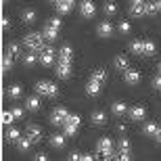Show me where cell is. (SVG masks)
<instances>
[{
  "instance_id": "6da1fadb",
  "label": "cell",
  "mask_w": 161,
  "mask_h": 161,
  "mask_svg": "<svg viewBox=\"0 0 161 161\" xmlns=\"http://www.w3.org/2000/svg\"><path fill=\"white\" fill-rule=\"evenodd\" d=\"M44 34H40V31H31V34H27V36L23 38V44L30 50H36V53H40L42 48H44Z\"/></svg>"
},
{
  "instance_id": "7a4b0ae2",
  "label": "cell",
  "mask_w": 161,
  "mask_h": 161,
  "mask_svg": "<svg viewBox=\"0 0 161 161\" xmlns=\"http://www.w3.org/2000/svg\"><path fill=\"white\" fill-rule=\"evenodd\" d=\"M36 92H38V94H44V96H50V98H53V96L59 94V88H57V86H54L53 82L40 80V82L36 84Z\"/></svg>"
},
{
  "instance_id": "3957f363",
  "label": "cell",
  "mask_w": 161,
  "mask_h": 161,
  "mask_svg": "<svg viewBox=\"0 0 161 161\" xmlns=\"http://www.w3.org/2000/svg\"><path fill=\"white\" fill-rule=\"evenodd\" d=\"M96 151H98V155L103 159H111L113 157V142H111V138H101L98 144H96Z\"/></svg>"
},
{
  "instance_id": "277c9868",
  "label": "cell",
  "mask_w": 161,
  "mask_h": 161,
  "mask_svg": "<svg viewBox=\"0 0 161 161\" xmlns=\"http://www.w3.org/2000/svg\"><path fill=\"white\" fill-rule=\"evenodd\" d=\"M54 54H57V53H54L50 46H44L40 50V63H42V65H46V67H50L54 63Z\"/></svg>"
},
{
  "instance_id": "5b68a950",
  "label": "cell",
  "mask_w": 161,
  "mask_h": 161,
  "mask_svg": "<svg viewBox=\"0 0 161 161\" xmlns=\"http://www.w3.org/2000/svg\"><path fill=\"white\" fill-rule=\"evenodd\" d=\"M78 125H80V115H69L65 121V134L67 136H73L78 132Z\"/></svg>"
},
{
  "instance_id": "8992f818",
  "label": "cell",
  "mask_w": 161,
  "mask_h": 161,
  "mask_svg": "<svg viewBox=\"0 0 161 161\" xmlns=\"http://www.w3.org/2000/svg\"><path fill=\"white\" fill-rule=\"evenodd\" d=\"M57 75L61 80H67L71 75V63L69 61H57Z\"/></svg>"
},
{
  "instance_id": "52a82bcc",
  "label": "cell",
  "mask_w": 161,
  "mask_h": 161,
  "mask_svg": "<svg viewBox=\"0 0 161 161\" xmlns=\"http://www.w3.org/2000/svg\"><path fill=\"white\" fill-rule=\"evenodd\" d=\"M67 117H69V111L67 109H54L53 111V124L54 125H65Z\"/></svg>"
},
{
  "instance_id": "ba28073f",
  "label": "cell",
  "mask_w": 161,
  "mask_h": 161,
  "mask_svg": "<svg viewBox=\"0 0 161 161\" xmlns=\"http://www.w3.org/2000/svg\"><path fill=\"white\" fill-rule=\"evenodd\" d=\"M80 11H82V17L90 19V17H94V13H96V6L92 0H84L82 4H80Z\"/></svg>"
},
{
  "instance_id": "9c48e42d",
  "label": "cell",
  "mask_w": 161,
  "mask_h": 161,
  "mask_svg": "<svg viewBox=\"0 0 161 161\" xmlns=\"http://www.w3.org/2000/svg\"><path fill=\"white\" fill-rule=\"evenodd\" d=\"M117 149H119L117 159H121V161H128V159H130V142H128V138H121L119 144H117Z\"/></svg>"
},
{
  "instance_id": "30bf717a",
  "label": "cell",
  "mask_w": 161,
  "mask_h": 161,
  "mask_svg": "<svg viewBox=\"0 0 161 161\" xmlns=\"http://www.w3.org/2000/svg\"><path fill=\"white\" fill-rule=\"evenodd\" d=\"M96 31H98L101 38H111L113 36V25H111V21H101L98 27H96Z\"/></svg>"
},
{
  "instance_id": "8fae6325",
  "label": "cell",
  "mask_w": 161,
  "mask_h": 161,
  "mask_svg": "<svg viewBox=\"0 0 161 161\" xmlns=\"http://www.w3.org/2000/svg\"><path fill=\"white\" fill-rule=\"evenodd\" d=\"M124 80H125V84H130V86H134V84H138L140 82V71H136V69H125L124 71Z\"/></svg>"
},
{
  "instance_id": "7c38bea8",
  "label": "cell",
  "mask_w": 161,
  "mask_h": 161,
  "mask_svg": "<svg viewBox=\"0 0 161 161\" xmlns=\"http://www.w3.org/2000/svg\"><path fill=\"white\" fill-rule=\"evenodd\" d=\"M57 57H59V61H69V63H71L73 61V48L71 46H61L59 48V53H57Z\"/></svg>"
},
{
  "instance_id": "4fadbf2b",
  "label": "cell",
  "mask_w": 161,
  "mask_h": 161,
  "mask_svg": "<svg viewBox=\"0 0 161 161\" xmlns=\"http://www.w3.org/2000/svg\"><path fill=\"white\" fill-rule=\"evenodd\" d=\"M130 13L134 15V17H144L147 15V2H134V4L130 6Z\"/></svg>"
},
{
  "instance_id": "5bb4252c",
  "label": "cell",
  "mask_w": 161,
  "mask_h": 161,
  "mask_svg": "<svg viewBox=\"0 0 161 161\" xmlns=\"http://www.w3.org/2000/svg\"><path fill=\"white\" fill-rule=\"evenodd\" d=\"M73 4H75V0H59L54 6H57V11H59L61 15H67V13L73 8Z\"/></svg>"
},
{
  "instance_id": "9a60e30c",
  "label": "cell",
  "mask_w": 161,
  "mask_h": 161,
  "mask_svg": "<svg viewBox=\"0 0 161 161\" xmlns=\"http://www.w3.org/2000/svg\"><path fill=\"white\" fill-rule=\"evenodd\" d=\"M27 136L31 138V142H40V138H42V130L38 128V125L30 124V125H27Z\"/></svg>"
},
{
  "instance_id": "2e32d148",
  "label": "cell",
  "mask_w": 161,
  "mask_h": 161,
  "mask_svg": "<svg viewBox=\"0 0 161 161\" xmlns=\"http://www.w3.org/2000/svg\"><path fill=\"white\" fill-rule=\"evenodd\" d=\"M101 86H103L101 82H96V80H90L88 86H86V94H88V96H96L98 92H101Z\"/></svg>"
},
{
  "instance_id": "e0dca14e",
  "label": "cell",
  "mask_w": 161,
  "mask_h": 161,
  "mask_svg": "<svg viewBox=\"0 0 161 161\" xmlns=\"http://www.w3.org/2000/svg\"><path fill=\"white\" fill-rule=\"evenodd\" d=\"M125 111H128V105H125V103H121V101H115L113 105H111V113L117 115V117H119V115H124Z\"/></svg>"
},
{
  "instance_id": "ac0fdd59",
  "label": "cell",
  "mask_w": 161,
  "mask_h": 161,
  "mask_svg": "<svg viewBox=\"0 0 161 161\" xmlns=\"http://www.w3.org/2000/svg\"><path fill=\"white\" fill-rule=\"evenodd\" d=\"M130 117L134 121H142L144 119V107H140V105H136V107L130 109Z\"/></svg>"
},
{
  "instance_id": "d6986e66",
  "label": "cell",
  "mask_w": 161,
  "mask_h": 161,
  "mask_svg": "<svg viewBox=\"0 0 161 161\" xmlns=\"http://www.w3.org/2000/svg\"><path fill=\"white\" fill-rule=\"evenodd\" d=\"M38 61H40V54L36 53V50H31L30 54H25L23 57V63H25V67H34L38 63Z\"/></svg>"
},
{
  "instance_id": "ffe728a7",
  "label": "cell",
  "mask_w": 161,
  "mask_h": 161,
  "mask_svg": "<svg viewBox=\"0 0 161 161\" xmlns=\"http://www.w3.org/2000/svg\"><path fill=\"white\" fill-rule=\"evenodd\" d=\"M90 121L96 125H103L105 121H107V115H105V111H94V113L90 115Z\"/></svg>"
},
{
  "instance_id": "44dd1931",
  "label": "cell",
  "mask_w": 161,
  "mask_h": 161,
  "mask_svg": "<svg viewBox=\"0 0 161 161\" xmlns=\"http://www.w3.org/2000/svg\"><path fill=\"white\" fill-rule=\"evenodd\" d=\"M42 34H44V38H46V40H57L59 30H57V27H53V25H46V27L42 30Z\"/></svg>"
},
{
  "instance_id": "7402d4cb",
  "label": "cell",
  "mask_w": 161,
  "mask_h": 161,
  "mask_svg": "<svg viewBox=\"0 0 161 161\" xmlns=\"http://www.w3.org/2000/svg\"><path fill=\"white\" fill-rule=\"evenodd\" d=\"M36 19H38V15H36V11H31V8L21 13V21H23V23H34Z\"/></svg>"
},
{
  "instance_id": "603a6c76",
  "label": "cell",
  "mask_w": 161,
  "mask_h": 161,
  "mask_svg": "<svg viewBox=\"0 0 161 161\" xmlns=\"http://www.w3.org/2000/svg\"><path fill=\"white\" fill-rule=\"evenodd\" d=\"M25 107L30 109V111H38V109L42 107V103H40V98H36V96H30V98L25 101Z\"/></svg>"
},
{
  "instance_id": "cb8c5ba5",
  "label": "cell",
  "mask_w": 161,
  "mask_h": 161,
  "mask_svg": "<svg viewBox=\"0 0 161 161\" xmlns=\"http://www.w3.org/2000/svg\"><path fill=\"white\" fill-rule=\"evenodd\" d=\"M6 94H8V98H13V101H17L19 96H21V86H17V84H13V86H8V90H6Z\"/></svg>"
},
{
  "instance_id": "d4e9b609",
  "label": "cell",
  "mask_w": 161,
  "mask_h": 161,
  "mask_svg": "<svg viewBox=\"0 0 161 161\" xmlns=\"http://www.w3.org/2000/svg\"><path fill=\"white\" fill-rule=\"evenodd\" d=\"M65 136L67 134H54V136L50 138V144H53L54 149H61V147L65 144Z\"/></svg>"
},
{
  "instance_id": "484cf974",
  "label": "cell",
  "mask_w": 161,
  "mask_h": 161,
  "mask_svg": "<svg viewBox=\"0 0 161 161\" xmlns=\"http://www.w3.org/2000/svg\"><path fill=\"white\" fill-rule=\"evenodd\" d=\"M130 50L134 54H144V42H140V40H134L130 44Z\"/></svg>"
},
{
  "instance_id": "4316f807",
  "label": "cell",
  "mask_w": 161,
  "mask_h": 161,
  "mask_svg": "<svg viewBox=\"0 0 161 161\" xmlns=\"http://www.w3.org/2000/svg\"><path fill=\"white\" fill-rule=\"evenodd\" d=\"M31 138L30 136H25V138H21V140H19V151H21V153H27V151L31 149Z\"/></svg>"
},
{
  "instance_id": "83f0119b",
  "label": "cell",
  "mask_w": 161,
  "mask_h": 161,
  "mask_svg": "<svg viewBox=\"0 0 161 161\" xmlns=\"http://www.w3.org/2000/svg\"><path fill=\"white\" fill-rule=\"evenodd\" d=\"M90 80H96V82L105 84V82H107V71H105V69H96V71L90 75Z\"/></svg>"
},
{
  "instance_id": "f1b7e54d",
  "label": "cell",
  "mask_w": 161,
  "mask_h": 161,
  "mask_svg": "<svg viewBox=\"0 0 161 161\" xmlns=\"http://www.w3.org/2000/svg\"><path fill=\"white\" fill-rule=\"evenodd\" d=\"M113 65L117 67L119 71H125V69H128V59H125L124 54H119V57H117V59L113 61Z\"/></svg>"
},
{
  "instance_id": "f546056e",
  "label": "cell",
  "mask_w": 161,
  "mask_h": 161,
  "mask_svg": "<svg viewBox=\"0 0 161 161\" xmlns=\"http://www.w3.org/2000/svg\"><path fill=\"white\" fill-rule=\"evenodd\" d=\"M19 136H21V134H19L17 128H8V130H6V140H8V142H17Z\"/></svg>"
},
{
  "instance_id": "4dcf8cb0",
  "label": "cell",
  "mask_w": 161,
  "mask_h": 161,
  "mask_svg": "<svg viewBox=\"0 0 161 161\" xmlns=\"http://www.w3.org/2000/svg\"><path fill=\"white\" fill-rule=\"evenodd\" d=\"M6 53L11 54L13 59H19V57H21V46H19V44H8Z\"/></svg>"
},
{
  "instance_id": "1f68e13d",
  "label": "cell",
  "mask_w": 161,
  "mask_h": 161,
  "mask_svg": "<svg viewBox=\"0 0 161 161\" xmlns=\"http://www.w3.org/2000/svg\"><path fill=\"white\" fill-rule=\"evenodd\" d=\"M103 11H105V15H115L117 13V4H115L113 0H109V2H105Z\"/></svg>"
},
{
  "instance_id": "d6a6232c",
  "label": "cell",
  "mask_w": 161,
  "mask_h": 161,
  "mask_svg": "<svg viewBox=\"0 0 161 161\" xmlns=\"http://www.w3.org/2000/svg\"><path fill=\"white\" fill-rule=\"evenodd\" d=\"M13 61H15V59H13L11 54L6 53L4 57H2V71H11V67H13Z\"/></svg>"
},
{
  "instance_id": "836d02e7",
  "label": "cell",
  "mask_w": 161,
  "mask_h": 161,
  "mask_svg": "<svg viewBox=\"0 0 161 161\" xmlns=\"http://www.w3.org/2000/svg\"><path fill=\"white\" fill-rule=\"evenodd\" d=\"M155 50H157L155 42H151V40L144 42V57H151V54H155Z\"/></svg>"
},
{
  "instance_id": "e575fe53",
  "label": "cell",
  "mask_w": 161,
  "mask_h": 161,
  "mask_svg": "<svg viewBox=\"0 0 161 161\" xmlns=\"http://www.w3.org/2000/svg\"><path fill=\"white\" fill-rule=\"evenodd\" d=\"M15 119H17V117H15L13 111H4V113H2V124H4V125H11Z\"/></svg>"
},
{
  "instance_id": "d590c367",
  "label": "cell",
  "mask_w": 161,
  "mask_h": 161,
  "mask_svg": "<svg viewBox=\"0 0 161 161\" xmlns=\"http://www.w3.org/2000/svg\"><path fill=\"white\" fill-rule=\"evenodd\" d=\"M157 132H159V125L157 124H147L144 125V134H147V136H155Z\"/></svg>"
},
{
  "instance_id": "8d00e7d4",
  "label": "cell",
  "mask_w": 161,
  "mask_h": 161,
  "mask_svg": "<svg viewBox=\"0 0 161 161\" xmlns=\"http://www.w3.org/2000/svg\"><path fill=\"white\" fill-rule=\"evenodd\" d=\"M157 4L155 2H147V15H149V17H153V15H157Z\"/></svg>"
},
{
  "instance_id": "74e56055",
  "label": "cell",
  "mask_w": 161,
  "mask_h": 161,
  "mask_svg": "<svg viewBox=\"0 0 161 161\" xmlns=\"http://www.w3.org/2000/svg\"><path fill=\"white\" fill-rule=\"evenodd\" d=\"M117 30H119L121 34H130V23H128V21H119Z\"/></svg>"
},
{
  "instance_id": "f35d334b",
  "label": "cell",
  "mask_w": 161,
  "mask_h": 161,
  "mask_svg": "<svg viewBox=\"0 0 161 161\" xmlns=\"http://www.w3.org/2000/svg\"><path fill=\"white\" fill-rule=\"evenodd\" d=\"M153 88H155V90H161V73H157L155 78H153Z\"/></svg>"
},
{
  "instance_id": "ab89813d",
  "label": "cell",
  "mask_w": 161,
  "mask_h": 161,
  "mask_svg": "<svg viewBox=\"0 0 161 161\" xmlns=\"http://www.w3.org/2000/svg\"><path fill=\"white\" fill-rule=\"evenodd\" d=\"M48 25H53V27H57V30H59V27H61V19L59 17H53L50 21H48Z\"/></svg>"
},
{
  "instance_id": "60d3db41",
  "label": "cell",
  "mask_w": 161,
  "mask_h": 161,
  "mask_svg": "<svg viewBox=\"0 0 161 161\" xmlns=\"http://www.w3.org/2000/svg\"><path fill=\"white\" fill-rule=\"evenodd\" d=\"M13 113H15V117H17V119H21V117H23V109H21V107H15V109H13Z\"/></svg>"
},
{
  "instance_id": "b9f144b4",
  "label": "cell",
  "mask_w": 161,
  "mask_h": 161,
  "mask_svg": "<svg viewBox=\"0 0 161 161\" xmlns=\"http://www.w3.org/2000/svg\"><path fill=\"white\" fill-rule=\"evenodd\" d=\"M67 159H82V155H80V153H75V151H71V153H69V155H67Z\"/></svg>"
},
{
  "instance_id": "7bdbcfd3",
  "label": "cell",
  "mask_w": 161,
  "mask_h": 161,
  "mask_svg": "<svg viewBox=\"0 0 161 161\" xmlns=\"http://www.w3.org/2000/svg\"><path fill=\"white\" fill-rule=\"evenodd\" d=\"M2 27H4V30L11 27V19H8V17H2Z\"/></svg>"
},
{
  "instance_id": "ee69618b",
  "label": "cell",
  "mask_w": 161,
  "mask_h": 161,
  "mask_svg": "<svg viewBox=\"0 0 161 161\" xmlns=\"http://www.w3.org/2000/svg\"><path fill=\"white\" fill-rule=\"evenodd\" d=\"M34 157H36L38 161H44V159H46V155H44V153H38V155H34Z\"/></svg>"
},
{
  "instance_id": "f6af8a7d",
  "label": "cell",
  "mask_w": 161,
  "mask_h": 161,
  "mask_svg": "<svg viewBox=\"0 0 161 161\" xmlns=\"http://www.w3.org/2000/svg\"><path fill=\"white\" fill-rule=\"evenodd\" d=\"M155 140H157V142L161 144V125H159V132H157V134H155Z\"/></svg>"
},
{
  "instance_id": "bcb514c9",
  "label": "cell",
  "mask_w": 161,
  "mask_h": 161,
  "mask_svg": "<svg viewBox=\"0 0 161 161\" xmlns=\"http://www.w3.org/2000/svg\"><path fill=\"white\" fill-rule=\"evenodd\" d=\"M155 4H157V11H161V0H155Z\"/></svg>"
},
{
  "instance_id": "7dc6e473",
  "label": "cell",
  "mask_w": 161,
  "mask_h": 161,
  "mask_svg": "<svg viewBox=\"0 0 161 161\" xmlns=\"http://www.w3.org/2000/svg\"><path fill=\"white\" fill-rule=\"evenodd\" d=\"M130 2H132V4H134V2H142V0H130Z\"/></svg>"
},
{
  "instance_id": "c3c4849f",
  "label": "cell",
  "mask_w": 161,
  "mask_h": 161,
  "mask_svg": "<svg viewBox=\"0 0 161 161\" xmlns=\"http://www.w3.org/2000/svg\"><path fill=\"white\" fill-rule=\"evenodd\" d=\"M50 2H54V4H57V2H59V0H50Z\"/></svg>"
},
{
  "instance_id": "681fc988",
  "label": "cell",
  "mask_w": 161,
  "mask_h": 161,
  "mask_svg": "<svg viewBox=\"0 0 161 161\" xmlns=\"http://www.w3.org/2000/svg\"><path fill=\"white\" fill-rule=\"evenodd\" d=\"M159 71H161V63H159Z\"/></svg>"
},
{
  "instance_id": "f907efd6",
  "label": "cell",
  "mask_w": 161,
  "mask_h": 161,
  "mask_svg": "<svg viewBox=\"0 0 161 161\" xmlns=\"http://www.w3.org/2000/svg\"><path fill=\"white\" fill-rule=\"evenodd\" d=\"M2 2H6V0H2Z\"/></svg>"
}]
</instances>
